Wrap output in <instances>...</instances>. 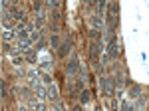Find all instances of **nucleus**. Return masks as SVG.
<instances>
[{
  "instance_id": "obj_1",
  "label": "nucleus",
  "mask_w": 149,
  "mask_h": 111,
  "mask_svg": "<svg viewBox=\"0 0 149 111\" xmlns=\"http://www.w3.org/2000/svg\"><path fill=\"white\" fill-rule=\"evenodd\" d=\"M107 58L117 60L119 58V42H117V36H109V46H107Z\"/></svg>"
},
{
  "instance_id": "obj_2",
  "label": "nucleus",
  "mask_w": 149,
  "mask_h": 111,
  "mask_svg": "<svg viewBox=\"0 0 149 111\" xmlns=\"http://www.w3.org/2000/svg\"><path fill=\"white\" fill-rule=\"evenodd\" d=\"M113 78H102L100 81V85H102V91L103 95H107V97H113Z\"/></svg>"
},
{
  "instance_id": "obj_3",
  "label": "nucleus",
  "mask_w": 149,
  "mask_h": 111,
  "mask_svg": "<svg viewBox=\"0 0 149 111\" xmlns=\"http://www.w3.org/2000/svg\"><path fill=\"white\" fill-rule=\"evenodd\" d=\"M100 42H92V46H90V60H92V64L95 67H100Z\"/></svg>"
},
{
  "instance_id": "obj_4",
  "label": "nucleus",
  "mask_w": 149,
  "mask_h": 111,
  "mask_svg": "<svg viewBox=\"0 0 149 111\" xmlns=\"http://www.w3.org/2000/svg\"><path fill=\"white\" fill-rule=\"evenodd\" d=\"M70 50H72V40H66L64 44L60 46V50H58V56H60V58H66V56L70 54Z\"/></svg>"
},
{
  "instance_id": "obj_5",
  "label": "nucleus",
  "mask_w": 149,
  "mask_h": 111,
  "mask_svg": "<svg viewBox=\"0 0 149 111\" xmlns=\"http://www.w3.org/2000/svg\"><path fill=\"white\" fill-rule=\"evenodd\" d=\"M139 91H141V87H139L137 83H133V85L129 87V97H131V99H135V97H139Z\"/></svg>"
},
{
  "instance_id": "obj_6",
  "label": "nucleus",
  "mask_w": 149,
  "mask_h": 111,
  "mask_svg": "<svg viewBox=\"0 0 149 111\" xmlns=\"http://www.w3.org/2000/svg\"><path fill=\"white\" fill-rule=\"evenodd\" d=\"M76 69H78V58H76V56H72V62L68 64V71H70V74H74Z\"/></svg>"
},
{
  "instance_id": "obj_7",
  "label": "nucleus",
  "mask_w": 149,
  "mask_h": 111,
  "mask_svg": "<svg viewBox=\"0 0 149 111\" xmlns=\"http://www.w3.org/2000/svg\"><path fill=\"white\" fill-rule=\"evenodd\" d=\"M80 101H81V103H88V101H90V91L81 89V91H80Z\"/></svg>"
},
{
  "instance_id": "obj_8",
  "label": "nucleus",
  "mask_w": 149,
  "mask_h": 111,
  "mask_svg": "<svg viewBox=\"0 0 149 111\" xmlns=\"http://www.w3.org/2000/svg\"><path fill=\"white\" fill-rule=\"evenodd\" d=\"M90 38H92V42H100V38H102V34L97 32V30H92V32H90Z\"/></svg>"
},
{
  "instance_id": "obj_9",
  "label": "nucleus",
  "mask_w": 149,
  "mask_h": 111,
  "mask_svg": "<svg viewBox=\"0 0 149 111\" xmlns=\"http://www.w3.org/2000/svg\"><path fill=\"white\" fill-rule=\"evenodd\" d=\"M10 12H12V14H14V18H18V20L22 18V20H24V12H20V10H18V8H10Z\"/></svg>"
},
{
  "instance_id": "obj_10",
  "label": "nucleus",
  "mask_w": 149,
  "mask_h": 111,
  "mask_svg": "<svg viewBox=\"0 0 149 111\" xmlns=\"http://www.w3.org/2000/svg\"><path fill=\"white\" fill-rule=\"evenodd\" d=\"M6 95H8V87H6V81H2V97L6 99Z\"/></svg>"
},
{
  "instance_id": "obj_11",
  "label": "nucleus",
  "mask_w": 149,
  "mask_h": 111,
  "mask_svg": "<svg viewBox=\"0 0 149 111\" xmlns=\"http://www.w3.org/2000/svg\"><path fill=\"white\" fill-rule=\"evenodd\" d=\"M103 6H105V0H100V8H97V12H100V16H102V12H103Z\"/></svg>"
},
{
  "instance_id": "obj_12",
  "label": "nucleus",
  "mask_w": 149,
  "mask_h": 111,
  "mask_svg": "<svg viewBox=\"0 0 149 111\" xmlns=\"http://www.w3.org/2000/svg\"><path fill=\"white\" fill-rule=\"evenodd\" d=\"M58 44H60V40H58V36H54V38H52V46L58 48Z\"/></svg>"
},
{
  "instance_id": "obj_13",
  "label": "nucleus",
  "mask_w": 149,
  "mask_h": 111,
  "mask_svg": "<svg viewBox=\"0 0 149 111\" xmlns=\"http://www.w3.org/2000/svg\"><path fill=\"white\" fill-rule=\"evenodd\" d=\"M34 8H36V10H40V8H42V2H40V0H34Z\"/></svg>"
},
{
  "instance_id": "obj_14",
  "label": "nucleus",
  "mask_w": 149,
  "mask_h": 111,
  "mask_svg": "<svg viewBox=\"0 0 149 111\" xmlns=\"http://www.w3.org/2000/svg\"><path fill=\"white\" fill-rule=\"evenodd\" d=\"M46 2L52 6V8H56V6H58V0H46Z\"/></svg>"
}]
</instances>
